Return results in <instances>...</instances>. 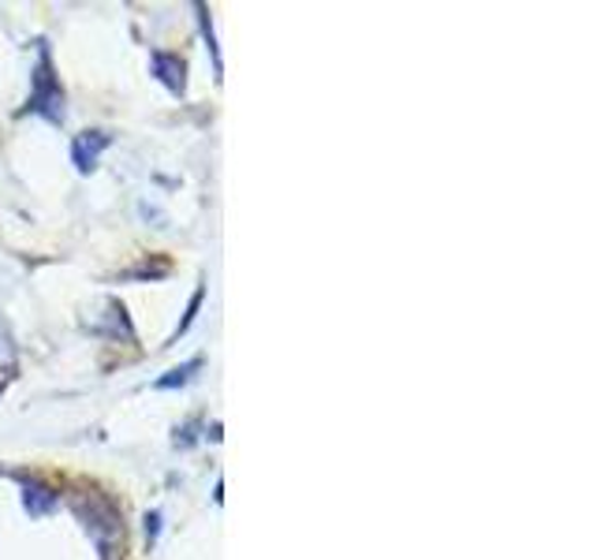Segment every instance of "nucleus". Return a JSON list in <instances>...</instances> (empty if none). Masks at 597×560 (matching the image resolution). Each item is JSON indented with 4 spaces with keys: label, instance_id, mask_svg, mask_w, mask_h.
<instances>
[{
    "label": "nucleus",
    "instance_id": "1",
    "mask_svg": "<svg viewBox=\"0 0 597 560\" xmlns=\"http://www.w3.org/2000/svg\"><path fill=\"white\" fill-rule=\"evenodd\" d=\"M71 505L79 512L82 524H87V535L98 546V553L106 560L117 557V549H123V519L117 505H112L106 493H82V497H71Z\"/></svg>",
    "mask_w": 597,
    "mask_h": 560
},
{
    "label": "nucleus",
    "instance_id": "2",
    "mask_svg": "<svg viewBox=\"0 0 597 560\" xmlns=\"http://www.w3.org/2000/svg\"><path fill=\"white\" fill-rule=\"evenodd\" d=\"M34 90H31V112L45 117L49 123H64V87L60 79L53 75V56H49V45L37 50V68L31 75Z\"/></svg>",
    "mask_w": 597,
    "mask_h": 560
},
{
    "label": "nucleus",
    "instance_id": "3",
    "mask_svg": "<svg viewBox=\"0 0 597 560\" xmlns=\"http://www.w3.org/2000/svg\"><path fill=\"white\" fill-rule=\"evenodd\" d=\"M109 142L112 139L106 135V131H82V135H75V142H71L75 168H79V173H93V168H98L101 150H106Z\"/></svg>",
    "mask_w": 597,
    "mask_h": 560
},
{
    "label": "nucleus",
    "instance_id": "4",
    "mask_svg": "<svg viewBox=\"0 0 597 560\" xmlns=\"http://www.w3.org/2000/svg\"><path fill=\"white\" fill-rule=\"evenodd\" d=\"M150 64H154V75L161 83H165L173 94H184L187 90V64L179 61L176 53H154L150 56Z\"/></svg>",
    "mask_w": 597,
    "mask_h": 560
},
{
    "label": "nucleus",
    "instance_id": "5",
    "mask_svg": "<svg viewBox=\"0 0 597 560\" xmlns=\"http://www.w3.org/2000/svg\"><path fill=\"white\" fill-rule=\"evenodd\" d=\"M56 501H60V493H56L53 486H45L42 479H26L23 505H26V512H31V516H45V512H53Z\"/></svg>",
    "mask_w": 597,
    "mask_h": 560
},
{
    "label": "nucleus",
    "instance_id": "6",
    "mask_svg": "<svg viewBox=\"0 0 597 560\" xmlns=\"http://www.w3.org/2000/svg\"><path fill=\"white\" fill-rule=\"evenodd\" d=\"M202 370V359H191V363H184V366H176V370H168L165 377H157L154 388H176V385H187L191 377Z\"/></svg>",
    "mask_w": 597,
    "mask_h": 560
},
{
    "label": "nucleus",
    "instance_id": "7",
    "mask_svg": "<svg viewBox=\"0 0 597 560\" xmlns=\"http://www.w3.org/2000/svg\"><path fill=\"white\" fill-rule=\"evenodd\" d=\"M198 19H202V34H206V42H210V56H213V68H217V75H221V53H217L213 23H210V15H206V8H202V4H198Z\"/></svg>",
    "mask_w": 597,
    "mask_h": 560
},
{
    "label": "nucleus",
    "instance_id": "8",
    "mask_svg": "<svg viewBox=\"0 0 597 560\" xmlns=\"http://www.w3.org/2000/svg\"><path fill=\"white\" fill-rule=\"evenodd\" d=\"M202 296H206V288H198V292H195V299H191V307H187V318L179 321V333H187V329H191V321H195V315H198V307H202Z\"/></svg>",
    "mask_w": 597,
    "mask_h": 560
},
{
    "label": "nucleus",
    "instance_id": "9",
    "mask_svg": "<svg viewBox=\"0 0 597 560\" xmlns=\"http://www.w3.org/2000/svg\"><path fill=\"white\" fill-rule=\"evenodd\" d=\"M157 535H161V512H146V538L157 542Z\"/></svg>",
    "mask_w": 597,
    "mask_h": 560
}]
</instances>
